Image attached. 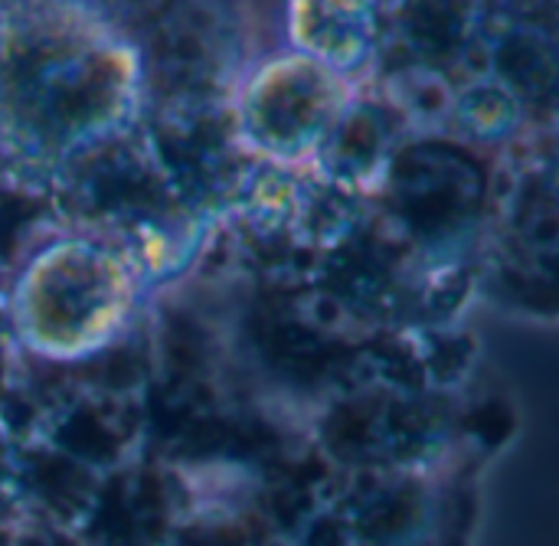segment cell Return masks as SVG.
Masks as SVG:
<instances>
[{"label":"cell","mask_w":559,"mask_h":546,"mask_svg":"<svg viewBox=\"0 0 559 546\" xmlns=\"http://www.w3.org/2000/svg\"><path fill=\"white\" fill-rule=\"evenodd\" d=\"M164 546H246L242 541H236L229 531H213V534H203V531H193L187 537H167Z\"/></svg>","instance_id":"obj_1"},{"label":"cell","mask_w":559,"mask_h":546,"mask_svg":"<svg viewBox=\"0 0 559 546\" xmlns=\"http://www.w3.org/2000/svg\"><path fill=\"white\" fill-rule=\"evenodd\" d=\"M20 534H16V524H13V514H10V505L0 501V546H16Z\"/></svg>","instance_id":"obj_2"},{"label":"cell","mask_w":559,"mask_h":546,"mask_svg":"<svg viewBox=\"0 0 559 546\" xmlns=\"http://www.w3.org/2000/svg\"><path fill=\"white\" fill-rule=\"evenodd\" d=\"M16 546H82V544H66L62 537H20Z\"/></svg>","instance_id":"obj_3"}]
</instances>
